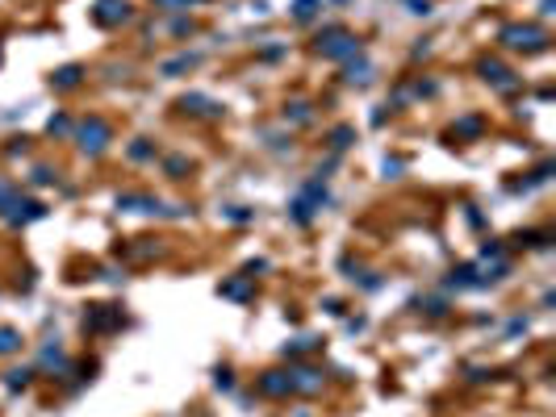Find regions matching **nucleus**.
Wrapping results in <instances>:
<instances>
[{
    "instance_id": "f257e3e1",
    "label": "nucleus",
    "mask_w": 556,
    "mask_h": 417,
    "mask_svg": "<svg viewBox=\"0 0 556 417\" xmlns=\"http://www.w3.org/2000/svg\"><path fill=\"white\" fill-rule=\"evenodd\" d=\"M117 17H126V4H121V0H105V4L96 8V21H105V25L117 21Z\"/></svg>"
},
{
    "instance_id": "f03ea898",
    "label": "nucleus",
    "mask_w": 556,
    "mask_h": 417,
    "mask_svg": "<svg viewBox=\"0 0 556 417\" xmlns=\"http://www.w3.org/2000/svg\"><path fill=\"white\" fill-rule=\"evenodd\" d=\"M13 347H17V334H13V330H0V355L13 351Z\"/></svg>"
},
{
    "instance_id": "7ed1b4c3",
    "label": "nucleus",
    "mask_w": 556,
    "mask_h": 417,
    "mask_svg": "<svg viewBox=\"0 0 556 417\" xmlns=\"http://www.w3.org/2000/svg\"><path fill=\"white\" fill-rule=\"evenodd\" d=\"M75 84V67H67V71H59V88H71Z\"/></svg>"
}]
</instances>
